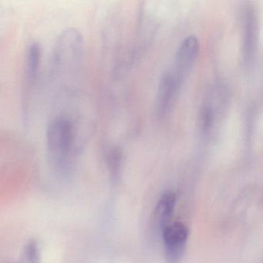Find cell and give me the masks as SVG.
Returning a JSON list of instances; mask_svg holds the SVG:
<instances>
[{"instance_id": "1", "label": "cell", "mask_w": 263, "mask_h": 263, "mask_svg": "<svg viewBox=\"0 0 263 263\" xmlns=\"http://www.w3.org/2000/svg\"><path fill=\"white\" fill-rule=\"evenodd\" d=\"M76 136L74 124L67 117H56L47 126V157L52 168L61 176H67L73 169L78 152Z\"/></svg>"}, {"instance_id": "2", "label": "cell", "mask_w": 263, "mask_h": 263, "mask_svg": "<svg viewBox=\"0 0 263 263\" xmlns=\"http://www.w3.org/2000/svg\"><path fill=\"white\" fill-rule=\"evenodd\" d=\"M84 50V41L80 32L67 29L60 35L53 53V69L56 76H73L80 68Z\"/></svg>"}, {"instance_id": "3", "label": "cell", "mask_w": 263, "mask_h": 263, "mask_svg": "<svg viewBox=\"0 0 263 263\" xmlns=\"http://www.w3.org/2000/svg\"><path fill=\"white\" fill-rule=\"evenodd\" d=\"M164 241L166 263H179L184 254L189 237L187 227L180 221H174L161 232Z\"/></svg>"}, {"instance_id": "4", "label": "cell", "mask_w": 263, "mask_h": 263, "mask_svg": "<svg viewBox=\"0 0 263 263\" xmlns=\"http://www.w3.org/2000/svg\"><path fill=\"white\" fill-rule=\"evenodd\" d=\"M199 53V43L195 36H187L177 50L173 68L170 70L177 81L182 84Z\"/></svg>"}, {"instance_id": "5", "label": "cell", "mask_w": 263, "mask_h": 263, "mask_svg": "<svg viewBox=\"0 0 263 263\" xmlns=\"http://www.w3.org/2000/svg\"><path fill=\"white\" fill-rule=\"evenodd\" d=\"M181 85L170 70L163 73L155 98V112L158 118H165L168 115Z\"/></svg>"}, {"instance_id": "6", "label": "cell", "mask_w": 263, "mask_h": 263, "mask_svg": "<svg viewBox=\"0 0 263 263\" xmlns=\"http://www.w3.org/2000/svg\"><path fill=\"white\" fill-rule=\"evenodd\" d=\"M176 200L175 193L167 192L163 194L158 201L155 210V224L161 232L164 228L172 223Z\"/></svg>"}, {"instance_id": "7", "label": "cell", "mask_w": 263, "mask_h": 263, "mask_svg": "<svg viewBox=\"0 0 263 263\" xmlns=\"http://www.w3.org/2000/svg\"><path fill=\"white\" fill-rule=\"evenodd\" d=\"M257 21L255 13L248 12L245 24L243 57L246 63H249L255 54L257 42Z\"/></svg>"}, {"instance_id": "8", "label": "cell", "mask_w": 263, "mask_h": 263, "mask_svg": "<svg viewBox=\"0 0 263 263\" xmlns=\"http://www.w3.org/2000/svg\"><path fill=\"white\" fill-rule=\"evenodd\" d=\"M41 61V47L39 43L31 42L26 53V79L30 87L36 84Z\"/></svg>"}, {"instance_id": "9", "label": "cell", "mask_w": 263, "mask_h": 263, "mask_svg": "<svg viewBox=\"0 0 263 263\" xmlns=\"http://www.w3.org/2000/svg\"><path fill=\"white\" fill-rule=\"evenodd\" d=\"M124 160V152L119 146H110L106 151V164L113 182L117 183L121 180Z\"/></svg>"}, {"instance_id": "10", "label": "cell", "mask_w": 263, "mask_h": 263, "mask_svg": "<svg viewBox=\"0 0 263 263\" xmlns=\"http://www.w3.org/2000/svg\"><path fill=\"white\" fill-rule=\"evenodd\" d=\"M212 118H213V115H212V109L205 107L201 113V123H200L201 130L203 132H209V129L212 127Z\"/></svg>"}, {"instance_id": "11", "label": "cell", "mask_w": 263, "mask_h": 263, "mask_svg": "<svg viewBox=\"0 0 263 263\" xmlns=\"http://www.w3.org/2000/svg\"><path fill=\"white\" fill-rule=\"evenodd\" d=\"M26 252L27 258L30 263H38V251L36 243L30 242L27 246Z\"/></svg>"}, {"instance_id": "12", "label": "cell", "mask_w": 263, "mask_h": 263, "mask_svg": "<svg viewBox=\"0 0 263 263\" xmlns=\"http://www.w3.org/2000/svg\"><path fill=\"white\" fill-rule=\"evenodd\" d=\"M261 202L263 203V196H262V199H261Z\"/></svg>"}]
</instances>
